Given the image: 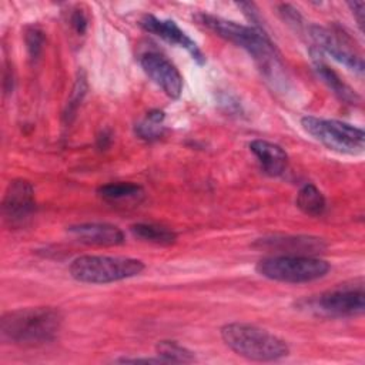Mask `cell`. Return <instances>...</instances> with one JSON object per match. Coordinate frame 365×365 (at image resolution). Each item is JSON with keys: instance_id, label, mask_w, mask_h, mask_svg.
<instances>
[{"instance_id": "cell-21", "label": "cell", "mask_w": 365, "mask_h": 365, "mask_svg": "<svg viewBox=\"0 0 365 365\" xmlns=\"http://www.w3.org/2000/svg\"><path fill=\"white\" fill-rule=\"evenodd\" d=\"M87 91V81H86V76L84 73H78V77L74 83V87H73V91H71V96H70V100L67 103V108L64 111V120L67 123L71 121V117L74 115V113L77 111V107L78 104L81 103L84 94Z\"/></svg>"}, {"instance_id": "cell-2", "label": "cell", "mask_w": 365, "mask_h": 365, "mask_svg": "<svg viewBox=\"0 0 365 365\" xmlns=\"http://www.w3.org/2000/svg\"><path fill=\"white\" fill-rule=\"evenodd\" d=\"M194 19L198 24L208 29L218 37L244 48L250 56H252L265 76L275 74V70L279 66V57L274 43L265 31L208 13H198Z\"/></svg>"}, {"instance_id": "cell-4", "label": "cell", "mask_w": 365, "mask_h": 365, "mask_svg": "<svg viewBox=\"0 0 365 365\" xmlns=\"http://www.w3.org/2000/svg\"><path fill=\"white\" fill-rule=\"evenodd\" d=\"M145 265L141 259L117 255H81L71 261L68 272L83 284H110L140 275Z\"/></svg>"}, {"instance_id": "cell-17", "label": "cell", "mask_w": 365, "mask_h": 365, "mask_svg": "<svg viewBox=\"0 0 365 365\" xmlns=\"http://www.w3.org/2000/svg\"><path fill=\"white\" fill-rule=\"evenodd\" d=\"M130 230L135 238H138L144 242L155 244V245L167 247V245L174 244L177 240V234L173 230H168L165 227L155 225V224L138 222V224L131 225Z\"/></svg>"}, {"instance_id": "cell-11", "label": "cell", "mask_w": 365, "mask_h": 365, "mask_svg": "<svg viewBox=\"0 0 365 365\" xmlns=\"http://www.w3.org/2000/svg\"><path fill=\"white\" fill-rule=\"evenodd\" d=\"M36 207L34 188L30 181L16 178L10 181L3 197V215L11 224L24 222Z\"/></svg>"}, {"instance_id": "cell-6", "label": "cell", "mask_w": 365, "mask_h": 365, "mask_svg": "<svg viewBox=\"0 0 365 365\" xmlns=\"http://www.w3.org/2000/svg\"><path fill=\"white\" fill-rule=\"evenodd\" d=\"M298 305L314 315L325 318H346L361 315L365 311L364 281L354 279L352 282L336 285L332 289L299 301Z\"/></svg>"}, {"instance_id": "cell-8", "label": "cell", "mask_w": 365, "mask_h": 365, "mask_svg": "<svg viewBox=\"0 0 365 365\" xmlns=\"http://www.w3.org/2000/svg\"><path fill=\"white\" fill-rule=\"evenodd\" d=\"M309 36L317 44V50H322L329 54L334 60L344 64L346 68L356 74L364 73L362 56L354 47L351 38L341 30H332L318 24L308 27Z\"/></svg>"}, {"instance_id": "cell-23", "label": "cell", "mask_w": 365, "mask_h": 365, "mask_svg": "<svg viewBox=\"0 0 365 365\" xmlns=\"http://www.w3.org/2000/svg\"><path fill=\"white\" fill-rule=\"evenodd\" d=\"M70 24L76 30V33L84 34L87 30V26H88V20H87V16L84 14V11L74 10L70 16Z\"/></svg>"}, {"instance_id": "cell-15", "label": "cell", "mask_w": 365, "mask_h": 365, "mask_svg": "<svg viewBox=\"0 0 365 365\" xmlns=\"http://www.w3.org/2000/svg\"><path fill=\"white\" fill-rule=\"evenodd\" d=\"M312 61H314V68L318 74V77L327 84V87L344 103L348 104H356L359 101V96L352 90L346 83L341 80V77L321 58L319 50L312 48Z\"/></svg>"}, {"instance_id": "cell-14", "label": "cell", "mask_w": 365, "mask_h": 365, "mask_svg": "<svg viewBox=\"0 0 365 365\" xmlns=\"http://www.w3.org/2000/svg\"><path fill=\"white\" fill-rule=\"evenodd\" d=\"M250 150L257 157L265 174L278 177L285 171L288 165V154L281 145L267 140H252L250 143Z\"/></svg>"}, {"instance_id": "cell-1", "label": "cell", "mask_w": 365, "mask_h": 365, "mask_svg": "<svg viewBox=\"0 0 365 365\" xmlns=\"http://www.w3.org/2000/svg\"><path fill=\"white\" fill-rule=\"evenodd\" d=\"M63 325V314L53 307H29L7 311L0 319L4 342L24 346L44 345L54 341Z\"/></svg>"}, {"instance_id": "cell-24", "label": "cell", "mask_w": 365, "mask_h": 365, "mask_svg": "<svg viewBox=\"0 0 365 365\" xmlns=\"http://www.w3.org/2000/svg\"><path fill=\"white\" fill-rule=\"evenodd\" d=\"M346 4L349 7V10L352 11V16L356 19L358 27L362 30L364 29V7H365V3L364 1H348Z\"/></svg>"}, {"instance_id": "cell-25", "label": "cell", "mask_w": 365, "mask_h": 365, "mask_svg": "<svg viewBox=\"0 0 365 365\" xmlns=\"http://www.w3.org/2000/svg\"><path fill=\"white\" fill-rule=\"evenodd\" d=\"M114 362H120V364H128V362H133V364H140V362H144V364H164L158 356L155 358H130V356H123V358H118L115 359Z\"/></svg>"}, {"instance_id": "cell-18", "label": "cell", "mask_w": 365, "mask_h": 365, "mask_svg": "<svg viewBox=\"0 0 365 365\" xmlns=\"http://www.w3.org/2000/svg\"><path fill=\"white\" fill-rule=\"evenodd\" d=\"M97 194L106 201L118 202L124 200H135L137 197L143 195V188L135 182L118 181L100 185L97 188Z\"/></svg>"}, {"instance_id": "cell-7", "label": "cell", "mask_w": 365, "mask_h": 365, "mask_svg": "<svg viewBox=\"0 0 365 365\" xmlns=\"http://www.w3.org/2000/svg\"><path fill=\"white\" fill-rule=\"evenodd\" d=\"M301 125L314 140L338 154L358 155L365 148L364 130L352 124L339 120L305 115L301 118Z\"/></svg>"}, {"instance_id": "cell-19", "label": "cell", "mask_w": 365, "mask_h": 365, "mask_svg": "<svg viewBox=\"0 0 365 365\" xmlns=\"http://www.w3.org/2000/svg\"><path fill=\"white\" fill-rule=\"evenodd\" d=\"M155 354L164 364H190L195 361L192 351L182 346L177 341L170 339L158 341L155 345Z\"/></svg>"}, {"instance_id": "cell-12", "label": "cell", "mask_w": 365, "mask_h": 365, "mask_svg": "<svg viewBox=\"0 0 365 365\" xmlns=\"http://www.w3.org/2000/svg\"><path fill=\"white\" fill-rule=\"evenodd\" d=\"M68 234L77 241L97 247H117L125 241L121 228L108 222H81L70 225Z\"/></svg>"}, {"instance_id": "cell-13", "label": "cell", "mask_w": 365, "mask_h": 365, "mask_svg": "<svg viewBox=\"0 0 365 365\" xmlns=\"http://www.w3.org/2000/svg\"><path fill=\"white\" fill-rule=\"evenodd\" d=\"M261 248L274 250L284 255H311L325 250L327 244L322 238L311 235H282L261 238L255 242Z\"/></svg>"}, {"instance_id": "cell-3", "label": "cell", "mask_w": 365, "mask_h": 365, "mask_svg": "<svg viewBox=\"0 0 365 365\" xmlns=\"http://www.w3.org/2000/svg\"><path fill=\"white\" fill-rule=\"evenodd\" d=\"M224 344L235 354L252 361H278L289 354V348L277 335L245 322H230L220 329Z\"/></svg>"}, {"instance_id": "cell-20", "label": "cell", "mask_w": 365, "mask_h": 365, "mask_svg": "<svg viewBox=\"0 0 365 365\" xmlns=\"http://www.w3.org/2000/svg\"><path fill=\"white\" fill-rule=\"evenodd\" d=\"M164 118L165 114L161 110L147 113L145 118L135 125V134L145 141L158 140L164 134Z\"/></svg>"}, {"instance_id": "cell-22", "label": "cell", "mask_w": 365, "mask_h": 365, "mask_svg": "<svg viewBox=\"0 0 365 365\" xmlns=\"http://www.w3.org/2000/svg\"><path fill=\"white\" fill-rule=\"evenodd\" d=\"M44 43L43 31L37 27H29L26 31V46L31 58H37Z\"/></svg>"}, {"instance_id": "cell-16", "label": "cell", "mask_w": 365, "mask_h": 365, "mask_svg": "<svg viewBox=\"0 0 365 365\" xmlns=\"http://www.w3.org/2000/svg\"><path fill=\"white\" fill-rule=\"evenodd\" d=\"M295 204L304 214L311 217H319L327 210V200L314 184H305L299 188Z\"/></svg>"}, {"instance_id": "cell-5", "label": "cell", "mask_w": 365, "mask_h": 365, "mask_svg": "<svg viewBox=\"0 0 365 365\" xmlns=\"http://www.w3.org/2000/svg\"><path fill=\"white\" fill-rule=\"evenodd\" d=\"M331 265L328 261L312 255H272L259 259L255 271L271 281L301 284L325 277Z\"/></svg>"}, {"instance_id": "cell-9", "label": "cell", "mask_w": 365, "mask_h": 365, "mask_svg": "<svg viewBox=\"0 0 365 365\" xmlns=\"http://www.w3.org/2000/svg\"><path fill=\"white\" fill-rule=\"evenodd\" d=\"M138 24L145 31L163 38L164 41L184 48L198 64L205 63V57L200 47L197 46V43L182 29H180V26L174 20L158 19L153 14H144L140 19Z\"/></svg>"}, {"instance_id": "cell-10", "label": "cell", "mask_w": 365, "mask_h": 365, "mask_svg": "<svg viewBox=\"0 0 365 365\" xmlns=\"http://www.w3.org/2000/svg\"><path fill=\"white\" fill-rule=\"evenodd\" d=\"M144 73L170 97L178 98L182 93V76L178 68L158 53H145L140 58Z\"/></svg>"}]
</instances>
